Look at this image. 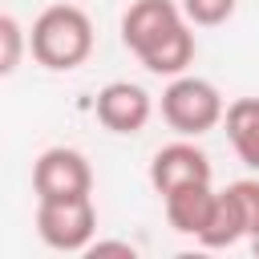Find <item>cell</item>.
<instances>
[{
  "instance_id": "7",
  "label": "cell",
  "mask_w": 259,
  "mask_h": 259,
  "mask_svg": "<svg viewBox=\"0 0 259 259\" xmlns=\"http://www.w3.org/2000/svg\"><path fill=\"white\" fill-rule=\"evenodd\" d=\"M186 182H210V158L194 146V142H170L154 154L150 162V186L158 194L174 190V186H186Z\"/></svg>"
},
{
  "instance_id": "4",
  "label": "cell",
  "mask_w": 259,
  "mask_h": 259,
  "mask_svg": "<svg viewBox=\"0 0 259 259\" xmlns=\"http://www.w3.org/2000/svg\"><path fill=\"white\" fill-rule=\"evenodd\" d=\"M36 235L53 251H85L97 235L93 198H36Z\"/></svg>"
},
{
  "instance_id": "10",
  "label": "cell",
  "mask_w": 259,
  "mask_h": 259,
  "mask_svg": "<svg viewBox=\"0 0 259 259\" xmlns=\"http://www.w3.org/2000/svg\"><path fill=\"white\" fill-rule=\"evenodd\" d=\"M194 239H198L202 247H210V251H223V247H235L239 239H247L243 219H239V206H235V198H231L227 190L214 194V206H210V214H206V227H202Z\"/></svg>"
},
{
  "instance_id": "9",
  "label": "cell",
  "mask_w": 259,
  "mask_h": 259,
  "mask_svg": "<svg viewBox=\"0 0 259 259\" xmlns=\"http://www.w3.org/2000/svg\"><path fill=\"white\" fill-rule=\"evenodd\" d=\"M223 125H227V138H231L239 162L259 170V97H239V101L223 105Z\"/></svg>"
},
{
  "instance_id": "3",
  "label": "cell",
  "mask_w": 259,
  "mask_h": 259,
  "mask_svg": "<svg viewBox=\"0 0 259 259\" xmlns=\"http://www.w3.org/2000/svg\"><path fill=\"white\" fill-rule=\"evenodd\" d=\"M162 117L182 138H202L223 121V93L206 77L178 73L162 89Z\"/></svg>"
},
{
  "instance_id": "15",
  "label": "cell",
  "mask_w": 259,
  "mask_h": 259,
  "mask_svg": "<svg viewBox=\"0 0 259 259\" xmlns=\"http://www.w3.org/2000/svg\"><path fill=\"white\" fill-rule=\"evenodd\" d=\"M251 251H255V255H259V235H251Z\"/></svg>"
},
{
  "instance_id": "6",
  "label": "cell",
  "mask_w": 259,
  "mask_h": 259,
  "mask_svg": "<svg viewBox=\"0 0 259 259\" xmlns=\"http://www.w3.org/2000/svg\"><path fill=\"white\" fill-rule=\"evenodd\" d=\"M154 113V101L134 81H109L97 93V121L113 134H142Z\"/></svg>"
},
{
  "instance_id": "2",
  "label": "cell",
  "mask_w": 259,
  "mask_h": 259,
  "mask_svg": "<svg viewBox=\"0 0 259 259\" xmlns=\"http://www.w3.org/2000/svg\"><path fill=\"white\" fill-rule=\"evenodd\" d=\"M28 53L53 73H69L93 53V20L77 4H49L28 28Z\"/></svg>"
},
{
  "instance_id": "14",
  "label": "cell",
  "mask_w": 259,
  "mask_h": 259,
  "mask_svg": "<svg viewBox=\"0 0 259 259\" xmlns=\"http://www.w3.org/2000/svg\"><path fill=\"white\" fill-rule=\"evenodd\" d=\"M85 251H89V255H113V251H117V255H130V259H134V243H117V239H93Z\"/></svg>"
},
{
  "instance_id": "8",
  "label": "cell",
  "mask_w": 259,
  "mask_h": 259,
  "mask_svg": "<svg viewBox=\"0 0 259 259\" xmlns=\"http://www.w3.org/2000/svg\"><path fill=\"white\" fill-rule=\"evenodd\" d=\"M162 198H166V219H170V227H174L178 235H190V239L206 227V214H210V206H214L210 182H186V186L166 190Z\"/></svg>"
},
{
  "instance_id": "11",
  "label": "cell",
  "mask_w": 259,
  "mask_h": 259,
  "mask_svg": "<svg viewBox=\"0 0 259 259\" xmlns=\"http://www.w3.org/2000/svg\"><path fill=\"white\" fill-rule=\"evenodd\" d=\"M24 53H28V32L20 28L16 16L0 12V77L16 73V65L24 61Z\"/></svg>"
},
{
  "instance_id": "1",
  "label": "cell",
  "mask_w": 259,
  "mask_h": 259,
  "mask_svg": "<svg viewBox=\"0 0 259 259\" xmlns=\"http://www.w3.org/2000/svg\"><path fill=\"white\" fill-rule=\"evenodd\" d=\"M121 40L158 77H178L194 61V32L174 0H134L121 16Z\"/></svg>"
},
{
  "instance_id": "13",
  "label": "cell",
  "mask_w": 259,
  "mask_h": 259,
  "mask_svg": "<svg viewBox=\"0 0 259 259\" xmlns=\"http://www.w3.org/2000/svg\"><path fill=\"white\" fill-rule=\"evenodd\" d=\"M235 4H239V0H178L182 16H186L190 24H198V28H214V24L231 20V16H235Z\"/></svg>"
},
{
  "instance_id": "12",
  "label": "cell",
  "mask_w": 259,
  "mask_h": 259,
  "mask_svg": "<svg viewBox=\"0 0 259 259\" xmlns=\"http://www.w3.org/2000/svg\"><path fill=\"white\" fill-rule=\"evenodd\" d=\"M227 194H231L235 206H239V219H243L247 239L259 235V178H239V182L227 186Z\"/></svg>"
},
{
  "instance_id": "5",
  "label": "cell",
  "mask_w": 259,
  "mask_h": 259,
  "mask_svg": "<svg viewBox=\"0 0 259 259\" xmlns=\"http://www.w3.org/2000/svg\"><path fill=\"white\" fill-rule=\"evenodd\" d=\"M32 190L36 198H81L93 190L89 158L73 146H49L32 162Z\"/></svg>"
}]
</instances>
